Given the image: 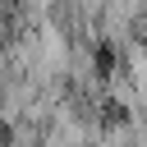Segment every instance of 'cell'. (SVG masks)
<instances>
[{
    "mask_svg": "<svg viewBox=\"0 0 147 147\" xmlns=\"http://www.w3.org/2000/svg\"><path fill=\"white\" fill-rule=\"evenodd\" d=\"M119 69H124V78L133 83V92L147 101V37L124 46V55H119Z\"/></svg>",
    "mask_w": 147,
    "mask_h": 147,
    "instance_id": "obj_1",
    "label": "cell"
}]
</instances>
